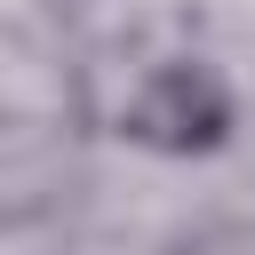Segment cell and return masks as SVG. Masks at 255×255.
<instances>
[{
  "mask_svg": "<svg viewBox=\"0 0 255 255\" xmlns=\"http://www.w3.org/2000/svg\"><path fill=\"white\" fill-rule=\"evenodd\" d=\"M120 135L151 159H215L239 135V88L223 64L207 56H159L128 104H120Z\"/></svg>",
  "mask_w": 255,
  "mask_h": 255,
  "instance_id": "cell-1",
  "label": "cell"
}]
</instances>
